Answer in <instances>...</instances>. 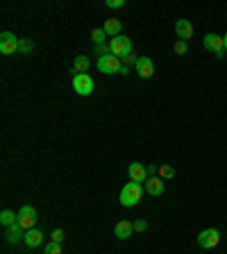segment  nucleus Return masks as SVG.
<instances>
[{"instance_id":"27","label":"nucleus","mask_w":227,"mask_h":254,"mask_svg":"<svg viewBox=\"0 0 227 254\" xmlns=\"http://www.w3.org/2000/svg\"><path fill=\"white\" fill-rule=\"evenodd\" d=\"M137 55H127V57H123L121 62H123V66H127V68H130V64H137Z\"/></svg>"},{"instance_id":"21","label":"nucleus","mask_w":227,"mask_h":254,"mask_svg":"<svg viewBox=\"0 0 227 254\" xmlns=\"http://www.w3.org/2000/svg\"><path fill=\"white\" fill-rule=\"evenodd\" d=\"M105 30H102V27H95L93 32H91V39H93V43L95 46H102V43H105Z\"/></svg>"},{"instance_id":"13","label":"nucleus","mask_w":227,"mask_h":254,"mask_svg":"<svg viewBox=\"0 0 227 254\" xmlns=\"http://www.w3.org/2000/svg\"><path fill=\"white\" fill-rule=\"evenodd\" d=\"M23 236H25V229H23L21 225H18V222H14V225H11V227H7V232H5L7 243H11V245L21 243Z\"/></svg>"},{"instance_id":"2","label":"nucleus","mask_w":227,"mask_h":254,"mask_svg":"<svg viewBox=\"0 0 227 254\" xmlns=\"http://www.w3.org/2000/svg\"><path fill=\"white\" fill-rule=\"evenodd\" d=\"M202 46H205V50L214 53V57H218V59L225 57V43H223L221 34H214V32L205 34V39H202Z\"/></svg>"},{"instance_id":"10","label":"nucleus","mask_w":227,"mask_h":254,"mask_svg":"<svg viewBox=\"0 0 227 254\" xmlns=\"http://www.w3.org/2000/svg\"><path fill=\"white\" fill-rule=\"evenodd\" d=\"M134 70H137V75H139V77H143V79L152 77V75H154L152 59H150V57H139L137 64H134Z\"/></svg>"},{"instance_id":"24","label":"nucleus","mask_w":227,"mask_h":254,"mask_svg":"<svg viewBox=\"0 0 227 254\" xmlns=\"http://www.w3.org/2000/svg\"><path fill=\"white\" fill-rule=\"evenodd\" d=\"M123 5H125V0H105V7L109 9H121Z\"/></svg>"},{"instance_id":"23","label":"nucleus","mask_w":227,"mask_h":254,"mask_svg":"<svg viewBox=\"0 0 227 254\" xmlns=\"http://www.w3.org/2000/svg\"><path fill=\"white\" fill-rule=\"evenodd\" d=\"M173 50H175V55H186L189 53V46H186V41H175Z\"/></svg>"},{"instance_id":"1","label":"nucleus","mask_w":227,"mask_h":254,"mask_svg":"<svg viewBox=\"0 0 227 254\" xmlns=\"http://www.w3.org/2000/svg\"><path fill=\"white\" fill-rule=\"evenodd\" d=\"M143 190H146V189H143L139 182H127V184L123 186V190H121V204L127 206V209L137 206L139 202H141Z\"/></svg>"},{"instance_id":"7","label":"nucleus","mask_w":227,"mask_h":254,"mask_svg":"<svg viewBox=\"0 0 227 254\" xmlns=\"http://www.w3.org/2000/svg\"><path fill=\"white\" fill-rule=\"evenodd\" d=\"M121 66H123V62L116 57V55H107V57L98 59V70H100V73H105V75L121 73Z\"/></svg>"},{"instance_id":"4","label":"nucleus","mask_w":227,"mask_h":254,"mask_svg":"<svg viewBox=\"0 0 227 254\" xmlns=\"http://www.w3.org/2000/svg\"><path fill=\"white\" fill-rule=\"evenodd\" d=\"M93 77L89 73H77L73 75V91L77 95H91L93 93Z\"/></svg>"},{"instance_id":"9","label":"nucleus","mask_w":227,"mask_h":254,"mask_svg":"<svg viewBox=\"0 0 227 254\" xmlns=\"http://www.w3.org/2000/svg\"><path fill=\"white\" fill-rule=\"evenodd\" d=\"M193 34H196V30H193V23L189 18H180V21L175 23V37H177V41H189Z\"/></svg>"},{"instance_id":"5","label":"nucleus","mask_w":227,"mask_h":254,"mask_svg":"<svg viewBox=\"0 0 227 254\" xmlns=\"http://www.w3.org/2000/svg\"><path fill=\"white\" fill-rule=\"evenodd\" d=\"M198 245H200L202 250H214L218 243H221V232H218L216 227H212V229H205V232H200L198 234Z\"/></svg>"},{"instance_id":"3","label":"nucleus","mask_w":227,"mask_h":254,"mask_svg":"<svg viewBox=\"0 0 227 254\" xmlns=\"http://www.w3.org/2000/svg\"><path fill=\"white\" fill-rule=\"evenodd\" d=\"M109 48H111V55H116L118 59L132 55V41H130V37H125V34H118V37L111 39Z\"/></svg>"},{"instance_id":"28","label":"nucleus","mask_w":227,"mask_h":254,"mask_svg":"<svg viewBox=\"0 0 227 254\" xmlns=\"http://www.w3.org/2000/svg\"><path fill=\"white\" fill-rule=\"evenodd\" d=\"M223 43H225V53H227V32L223 34Z\"/></svg>"},{"instance_id":"20","label":"nucleus","mask_w":227,"mask_h":254,"mask_svg":"<svg viewBox=\"0 0 227 254\" xmlns=\"http://www.w3.org/2000/svg\"><path fill=\"white\" fill-rule=\"evenodd\" d=\"M32 50H34V43L30 39H21L18 41V55H32Z\"/></svg>"},{"instance_id":"12","label":"nucleus","mask_w":227,"mask_h":254,"mask_svg":"<svg viewBox=\"0 0 227 254\" xmlns=\"http://www.w3.org/2000/svg\"><path fill=\"white\" fill-rule=\"evenodd\" d=\"M143 189H146V193H148V195H152V197H159V195H164V180H161V177H148V182H146V186H143Z\"/></svg>"},{"instance_id":"22","label":"nucleus","mask_w":227,"mask_h":254,"mask_svg":"<svg viewBox=\"0 0 227 254\" xmlns=\"http://www.w3.org/2000/svg\"><path fill=\"white\" fill-rule=\"evenodd\" d=\"M43 254H62V245L50 241V243L46 245V250H43Z\"/></svg>"},{"instance_id":"26","label":"nucleus","mask_w":227,"mask_h":254,"mask_svg":"<svg viewBox=\"0 0 227 254\" xmlns=\"http://www.w3.org/2000/svg\"><path fill=\"white\" fill-rule=\"evenodd\" d=\"M50 241H55V243H62V241H64V232H62V229H55V232L50 234Z\"/></svg>"},{"instance_id":"6","label":"nucleus","mask_w":227,"mask_h":254,"mask_svg":"<svg viewBox=\"0 0 227 254\" xmlns=\"http://www.w3.org/2000/svg\"><path fill=\"white\" fill-rule=\"evenodd\" d=\"M16 213H18V220H16V222H18V225H21V227L25 229V232H27V229H32L34 225H37V209H34V206L23 204Z\"/></svg>"},{"instance_id":"17","label":"nucleus","mask_w":227,"mask_h":254,"mask_svg":"<svg viewBox=\"0 0 227 254\" xmlns=\"http://www.w3.org/2000/svg\"><path fill=\"white\" fill-rule=\"evenodd\" d=\"M89 66H91L89 57H86V55H77V57L73 59V70H71V73H73V75H77V73H89Z\"/></svg>"},{"instance_id":"11","label":"nucleus","mask_w":227,"mask_h":254,"mask_svg":"<svg viewBox=\"0 0 227 254\" xmlns=\"http://www.w3.org/2000/svg\"><path fill=\"white\" fill-rule=\"evenodd\" d=\"M127 175H130V182H148V168L141 164V161H132L130 168H127Z\"/></svg>"},{"instance_id":"14","label":"nucleus","mask_w":227,"mask_h":254,"mask_svg":"<svg viewBox=\"0 0 227 254\" xmlns=\"http://www.w3.org/2000/svg\"><path fill=\"white\" fill-rule=\"evenodd\" d=\"M23 243L27 245V248H37V245L43 243V232L37 227H32L25 232V236H23Z\"/></svg>"},{"instance_id":"25","label":"nucleus","mask_w":227,"mask_h":254,"mask_svg":"<svg viewBox=\"0 0 227 254\" xmlns=\"http://www.w3.org/2000/svg\"><path fill=\"white\" fill-rule=\"evenodd\" d=\"M146 229H148V222H146V220H141V218H139V220L134 222V232H139V234H141V232H146Z\"/></svg>"},{"instance_id":"19","label":"nucleus","mask_w":227,"mask_h":254,"mask_svg":"<svg viewBox=\"0 0 227 254\" xmlns=\"http://www.w3.org/2000/svg\"><path fill=\"white\" fill-rule=\"evenodd\" d=\"M157 175L161 177V180H173V177H175V168L170 164H161V166H159V173Z\"/></svg>"},{"instance_id":"8","label":"nucleus","mask_w":227,"mask_h":254,"mask_svg":"<svg viewBox=\"0 0 227 254\" xmlns=\"http://www.w3.org/2000/svg\"><path fill=\"white\" fill-rule=\"evenodd\" d=\"M18 41H21V39L16 37L14 32H2V34H0V53L16 55L18 53Z\"/></svg>"},{"instance_id":"18","label":"nucleus","mask_w":227,"mask_h":254,"mask_svg":"<svg viewBox=\"0 0 227 254\" xmlns=\"http://www.w3.org/2000/svg\"><path fill=\"white\" fill-rule=\"evenodd\" d=\"M18 220V213H14V211H9V209H5V211L0 213V222L5 225V227H11L14 222Z\"/></svg>"},{"instance_id":"16","label":"nucleus","mask_w":227,"mask_h":254,"mask_svg":"<svg viewBox=\"0 0 227 254\" xmlns=\"http://www.w3.org/2000/svg\"><path fill=\"white\" fill-rule=\"evenodd\" d=\"M102 30H105V34L107 37H118V34H123V25H121V21L118 18H107L105 21V25H102Z\"/></svg>"},{"instance_id":"15","label":"nucleus","mask_w":227,"mask_h":254,"mask_svg":"<svg viewBox=\"0 0 227 254\" xmlns=\"http://www.w3.org/2000/svg\"><path fill=\"white\" fill-rule=\"evenodd\" d=\"M132 232H134V222H130V220H121L116 227H114V236L121 238V241L130 238L132 236Z\"/></svg>"}]
</instances>
